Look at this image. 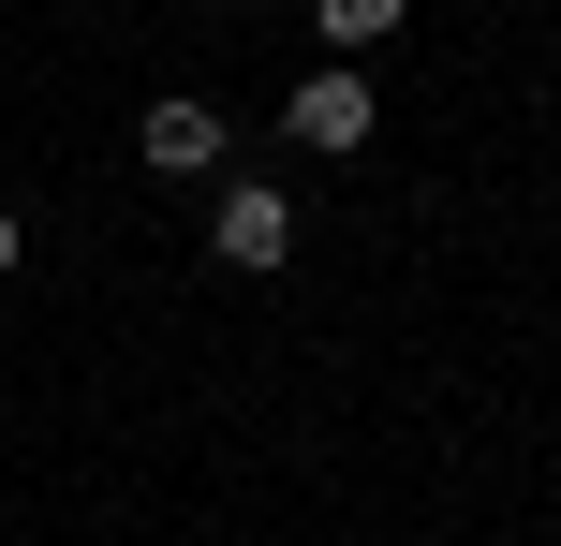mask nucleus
Segmentation results:
<instances>
[{
  "label": "nucleus",
  "instance_id": "5",
  "mask_svg": "<svg viewBox=\"0 0 561 546\" xmlns=\"http://www.w3.org/2000/svg\"><path fill=\"white\" fill-rule=\"evenodd\" d=\"M0 281H15V207H0Z\"/></svg>",
  "mask_w": 561,
  "mask_h": 546
},
{
  "label": "nucleus",
  "instance_id": "4",
  "mask_svg": "<svg viewBox=\"0 0 561 546\" xmlns=\"http://www.w3.org/2000/svg\"><path fill=\"white\" fill-rule=\"evenodd\" d=\"M310 15H325V45H385V30H399V0H310Z\"/></svg>",
  "mask_w": 561,
  "mask_h": 546
},
{
  "label": "nucleus",
  "instance_id": "2",
  "mask_svg": "<svg viewBox=\"0 0 561 546\" xmlns=\"http://www.w3.org/2000/svg\"><path fill=\"white\" fill-rule=\"evenodd\" d=\"M207 236H222V266H252V281H266V266H280V252H296V207H280V193H266V177H237V193H222V207H207Z\"/></svg>",
  "mask_w": 561,
  "mask_h": 546
},
{
  "label": "nucleus",
  "instance_id": "3",
  "mask_svg": "<svg viewBox=\"0 0 561 546\" xmlns=\"http://www.w3.org/2000/svg\"><path fill=\"white\" fill-rule=\"evenodd\" d=\"M134 163L148 177H222V118H207V104H148L134 118Z\"/></svg>",
  "mask_w": 561,
  "mask_h": 546
},
{
  "label": "nucleus",
  "instance_id": "1",
  "mask_svg": "<svg viewBox=\"0 0 561 546\" xmlns=\"http://www.w3.org/2000/svg\"><path fill=\"white\" fill-rule=\"evenodd\" d=\"M280 118H296V148H369V118H385V104H369L355 59H325V74H296V104H280Z\"/></svg>",
  "mask_w": 561,
  "mask_h": 546
}]
</instances>
